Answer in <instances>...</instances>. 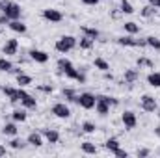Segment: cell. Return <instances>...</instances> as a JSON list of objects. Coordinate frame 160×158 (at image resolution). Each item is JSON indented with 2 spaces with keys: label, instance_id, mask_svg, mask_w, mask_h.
<instances>
[{
  "label": "cell",
  "instance_id": "5bb4252c",
  "mask_svg": "<svg viewBox=\"0 0 160 158\" xmlns=\"http://www.w3.org/2000/svg\"><path fill=\"white\" fill-rule=\"evenodd\" d=\"M8 24H9V28H11L13 32H17V34H24V32H26V24H22L19 19H17V21H9Z\"/></svg>",
  "mask_w": 160,
  "mask_h": 158
},
{
  "label": "cell",
  "instance_id": "1f68e13d",
  "mask_svg": "<svg viewBox=\"0 0 160 158\" xmlns=\"http://www.w3.org/2000/svg\"><path fill=\"white\" fill-rule=\"evenodd\" d=\"M63 73H65V77H67V78H71V80H77V78H78V75H80V71H77L75 67H69V69H67V71H63Z\"/></svg>",
  "mask_w": 160,
  "mask_h": 158
},
{
  "label": "cell",
  "instance_id": "8d00e7d4",
  "mask_svg": "<svg viewBox=\"0 0 160 158\" xmlns=\"http://www.w3.org/2000/svg\"><path fill=\"white\" fill-rule=\"evenodd\" d=\"M112 155H114V156H118V158H127V156H128V153H127V151H123L121 147H118L116 151H112Z\"/></svg>",
  "mask_w": 160,
  "mask_h": 158
},
{
  "label": "cell",
  "instance_id": "9a60e30c",
  "mask_svg": "<svg viewBox=\"0 0 160 158\" xmlns=\"http://www.w3.org/2000/svg\"><path fill=\"white\" fill-rule=\"evenodd\" d=\"M93 65H95V69H99V71H102V73H106V71L110 69V63H108L106 60H102V58H95Z\"/></svg>",
  "mask_w": 160,
  "mask_h": 158
},
{
  "label": "cell",
  "instance_id": "484cf974",
  "mask_svg": "<svg viewBox=\"0 0 160 158\" xmlns=\"http://www.w3.org/2000/svg\"><path fill=\"white\" fill-rule=\"evenodd\" d=\"M147 82H149V86H153V87H160V73H151V75L147 77Z\"/></svg>",
  "mask_w": 160,
  "mask_h": 158
},
{
  "label": "cell",
  "instance_id": "7a4b0ae2",
  "mask_svg": "<svg viewBox=\"0 0 160 158\" xmlns=\"http://www.w3.org/2000/svg\"><path fill=\"white\" fill-rule=\"evenodd\" d=\"M77 37H73V36H63V37H60V39L56 41V50L58 52H62V54H65V52H71L75 47H77Z\"/></svg>",
  "mask_w": 160,
  "mask_h": 158
},
{
  "label": "cell",
  "instance_id": "ba28073f",
  "mask_svg": "<svg viewBox=\"0 0 160 158\" xmlns=\"http://www.w3.org/2000/svg\"><path fill=\"white\" fill-rule=\"evenodd\" d=\"M43 19H47L50 22H62L63 21V15H62V11L48 7V9H43Z\"/></svg>",
  "mask_w": 160,
  "mask_h": 158
},
{
  "label": "cell",
  "instance_id": "d590c367",
  "mask_svg": "<svg viewBox=\"0 0 160 158\" xmlns=\"http://www.w3.org/2000/svg\"><path fill=\"white\" fill-rule=\"evenodd\" d=\"M63 95H65V99H67V101L77 102V95H75V91H73V89H63Z\"/></svg>",
  "mask_w": 160,
  "mask_h": 158
},
{
  "label": "cell",
  "instance_id": "4fadbf2b",
  "mask_svg": "<svg viewBox=\"0 0 160 158\" xmlns=\"http://www.w3.org/2000/svg\"><path fill=\"white\" fill-rule=\"evenodd\" d=\"M43 136H45V140H47L48 143H58V141H60V134H58V130H54V128H45V130H43Z\"/></svg>",
  "mask_w": 160,
  "mask_h": 158
},
{
  "label": "cell",
  "instance_id": "6da1fadb",
  "mask_svg": "<svg viewBox=\"0 0 160 158\" xmlns=\"http://www.w3.org/2000/svg\"><path fill=\"white\" fill-rule=\"evenodd\" d=\"M0 11L9 19V21H17L21 17V6L15 2H8V0H0Z\"/></svg>",
  "mask_w": 160,
  "mask_h": 158
},
{
  "label": "cell",
  "instance_id": "f35d334b",
  "mask_svg": "<svg viewBox=\"0 0 160 158\" xmlns=\"http://www.w3.org/2000/svg\"><path fill=\"white\" fill-rule=\"evenodd\" d=\"M149 155H151L149 149H140V151H138V156L140 158H145V156H149Z\"/></svg>",
  "mask_w": 160,
  "mask_h": 158
},
{
  "label": "cell",
  "instance_id": "44dd1931",
  "mask_svg": "<svg viewBox=\"0 0 160 158\" xmlns=\"http://www.w3.org/2000/svg\"><path fill=\"white\" fill-rule=\"evenodd\" d=\"M123 26H125V32H127V34H130V36H134V34H138V32H140V26H138L136 22H125Z\"/></svg>",
  "mask_w": 160,
  "mask_h": 158
},
{
  "label": "cell",
  "instance_id": "60d3db41",
  "mask_svg": "<svg viewBox=\"0 0 160 158\" xmlns=\"http://www.w3.org/2000/svg\"><path fill=\"white\" fill-rule=\"evenodd\" d=\"M39 89L43 93H52V86H39Z\"/></svg>",
  "mask_w": 160,
  "mask_h": 158
},
{
  "label": "cell",
  "instance_id": "74e56055",
  "mask_svg": "<svg viewBox=\"0 0 160 158\" xmlns=\"http://www.w3.org/2000/svg\"><path fill=\"white\" fill-rule=\"evenodd\" d=\"M138 65H140V67H142V65H145V67H153V62L147 60V58H140V60H138Z\"/></svg>",
  "mask_w": 160,
  "mask_h": 158
},
{
  "label": "cell",
  "instance_id": "ac0fdd59",
  "mask_svg": "<svg viewBox=\"0 0 160 158\" xmlns=\"http://www.w3.org/2000/svg\"><path fill=\"white\" fill-rule=\"evenodd\" d=\"M11 117H13V121H17V123H22V121H26V117H28V114H26V108H22V110H15V112L11 114Z\"/></svg>",
  "mask_w": 160,
  "mask_h": 158
},
{
  "label": "cell",
  "instance_id": "ee69618b",
  "mask_svg": "<svg viewBox=\"0 0 160 158\" xmlns=\"http://www.w3.org/2000/svg\"><path fill=\"white\" fill-rule=\"evenodd\" d=\"M4 155H6V149H4V147L0 145V156H4Z\"/></svg>",
  "mask_w": 160,
  "mask_h": 158
},
{
  "label": "cell",
  "instance_id": "83f0119b",
  "mask_svg": "<svg viewBox=\"0 0 160 158\" xmlns=\"http://www.w3.org/2000/svg\"><path fill=\"white\" fill-rule=\"evenodd\" d=\"M93 43H95V39H91V37L84 36V37L80 39V48H84V50H89V48L93 47Z\"/></svg>",
  "mask_w": 160,
  "mask_h": 158
},
{
  "label": "cell",
  "instance_id": "8992f818",
  "mask_svg": "<svg viewBox=\"0 0 160 158\" xmlns=\"http://www.w3.org/2000/svg\"><path fill=\"white\" fill-rule=\"evenodd\" d=\"M19 97H21V104L26 108V110H34L36 106H38V102H36V99L30 95V93H26L24 89H21L19 87Z\"/></svg>",
  "mask_w": 160,
  "mask_h": 158
},
{
  "label": "cell",
  "instance_id": "e575fe53",
  "mask_svg": "<svg viewBox=\"0 0 160 158\" xmlns=\"http://www.w3.org/2000/svg\"><path fill=\"white\" fill-rule=\"evenodd\" d=\"M24 145H26V143H24V141H22V140H17V138H15V140H11V141H9V147H11V149H22V147H24Z\"/></svg>",
  "mask_w": 160,
  "mask_h": 158
},
{
  "label": "cell",
  "instance_id": "277c9868",
  "mask_svg": "<svg viewBox=\"0 0 160 158\" xmlns=\"http://www.w3.org/2000/svg\"><path fill=\"white\" fill-rule=\"evenodd\" d=\"M95 112H97L99 116H108V114H110V104H108L106 95H99V97H97V102H95Z\"/></svg>",
  "mask_w": 160,
  "mask_h": 158
},
{
  "label": "cell",
  "instance_id": "9c48e42d",
  "mask_svg": "<svg viewBox=\"0 0 160 158\" xmlns=\"http://www.w3.org/2000/svg\"><path fill=\"white\" fill-rule=\"evenodd\" d=\"M142 108H143L145 112H155V110H157V101H155V97L143 95V97H142Z\"/></svg>",
  "mask_w": 160,
  "mask_h": 158
},
{
  "label": "cell",
  "instance_id": "d4e9b609",
  "mask_svg": "<svg viewBox=\"0 0 160 158\" xmlns=\"http://www.w3.org/2000/svg\"><path fill=\"white\" fill-rule=\"evenodd\" d=\"M17 84H19L21 87H24V86H30V84H32V78H30L28 75H22V73H19V75H17Z\"/></svg>",
  "mask_w": 160,
  "mask_h": 158
},
{
  "label": "cell",
  "instance_id": "ffe728a7",
  "mask_svg": "<svg viewBox=\"0 0 160 158\" xmlns=\"http://www.w3.org/2000/svg\"><path fill=\"white\" fill-rule=\"evenodd\" d=\"M82 34L91 37V39H97L99 37V30L97 28H91V26H82Z\"/></svg>",
  "mask_w": 160,
  "mask_h": 158
},
{
  "label": "cell",
  "instance_id": "5b68a950",
  "mask_svg": "<svg viewBox=\"0 0 160 158\" xmlns=\"http://www.w3.org/2000/svg\"><path fill=\"white\" fill-rule=\"evenodd\" d=\"M121 121H123V125H125L127 130H132V128H136V125H138V117H136V114L130 112V110H127V112L121 114Z\"/></svg>",
  "mask_w": 160,
  "mask_h": 158
},
{
  "label": "cell",
  "instance_id": "52a82bcc",
  "mask_svg": "<svg viewBox=\"0 0 160 158\" xmlns=\"http://www.w3.org/2000/svg\"><path fill=\"white\" fill-rule=\"evenodd\" d=\"M52 114L60 119H67L71 116V110H69V106H67L65 102H58V104L52 106Z\"/></svg>",
  "mask_w": 160,
  "mask_h": 158
},
{
  "label": "cell",
  "instance_id": "4dcf8cb0",
  "mask_svg": "<svg viewBox=\"0 0 160 158\" xmlns=\"http://www.w3.org/2000/svg\"><path fill=\"white\" fill-rule=\"evenodd\" d=\"M121 11L127 13V15H130V13H134V7H132V4L128 0H121Z\"/></svg>",
  "mask_w": 160,
  "mask_h": 158
},
{
  "label": "cell",
  "instance_id": "836d02e7",
  "mask_svg": "<svg viewBox=\"0 0 160 158\" xmlns=\"http://www.w3.org/2000/svg\"><path fill=\"white\" fill-rule=\"evenodd\" d=\"M155 11H157V7H153V6L149 4V6H145V7L142 9V15H143V17H153Z\"/></svg>",
  "mask_w": 160,
  "mask_h": 158
},
{
  "label": "cell",
  "instance_id": "603a6c76",
  "mask_svg": "<svg viewBox=\"0 0 160 158\" xmlns=\"http://www.w3.org/2000/svg\"><path fill=\"white\" fill-rule=\"evenodd\" d=\"M0 71H4V73L13 71V63H11L8 58H0Z\"/></svg>",
  "mask_w": 160,
  "mask_h": 158
},
{
  "label": "cell",
  "instance_id": "cb8c5ba5",
  "mask_svg": "<svg viewBox=\"0 0 160 158\" xmlns=\"http://www.w3.org/2000/svg\"><path fill=\"white\" fill-rule=\"evenodd\" d=\"M145 43H147V47H151V48H155V50H160V39L158 37L149 36V37H145Z\"/></svg>",
  "mask_w": 160,
  "mask_h": 158
},
{
  "label": "cell",
  "instance_id": "8fae6325",
  "mask_svg": "<svg viewBox=\"0 0 160 158\" xmlns=\"http://www.w3.org/2000/svg\"><path fill=\"white\" fill-rule=\"evenodd\" d=\"M17 48H19V41L17 39H9L6 45H4L2 52H4L6 56H15V54H17Z\"/></svg>",
  "mask_w": 160,
  "mask_h": 158
},
{
  "label": "cell",
  "instance_id": "7bdbcfd3",
  "mask_svg": "<svg viewBox=\"0 0 160 158\" xmlns=\"http://www.w3.org/2000/svg\"><path fill=\"white\" fill-rule=\"evenodd\" d=\"M155 136H158V138H160V126H157V128H155Z\"/></svg>",
  "mask_w": 160,
  "mask_h": 158
},
{
  "label": "cell",
  "instance_id": "e0dca14e",
  "mask_svg": "<svg viewBox=\"0 0 160 158\" xmlns=\"http://www.w3.org/2000/svg\"><path fill=\"white\" fill-rule=\"evenodd\" d=\"M28 143H30V145H34V147H41V145H43V138H41V134L32 132V134L28 136Z\"/></svg>",
  "mask_w": 160,
  "mask_h": 158
},
{
  "label": "cell",
  "instance_id": "f546056e",
  "mask_svg": "<svg viewBox=\"0 0 160 158\" xmlns=\"http://www.w3.org/2000/svg\"><path fill=\"white\" fill-rule=\"evenodd\" d=\"M82 151H84L86 155H95V153H97V147H95L93 143L86 141V143H82Z\"/></svg>",
  "mask_w": 160,
  "mask_h": 158
},
{
  "label": "cell",
  "instance_id": "d6986e66",
  "mask_svg": "<svg viewBox=\"0 0 160 158\" xmlns=\"http://www.w3.org/2000/svg\"><path fill=\"white\" fill-rule=\"evenodd\" d=\"M118 45H121V47H136V39L130 37V36H123V37H118Z\"/></svg>",
  "mask_w": 160,
  "mask_h": 158
},
{
  "label": "cell",
  "instance_id": "3957f363",
  "mask_svg": "<svg viewBox=\"0 0 160 158\" xmlns=\"http://www.w3.org/2000/svg\"><path fill=\"white\" fill-rule=\"evenodd\" d=\"M77 102L80 104V108H84V110H91V108H95L97 97L91 95V93H82V95L77 97Z\"/></svg>",
  "mask_w": 160,
  "mask_h": 158
},
{
  "label": "cell",
  "instance_id": "7c38bea8",
  "mask_svg": "<svg viewBox=\"0 0 160 158\" xmlns=\"http://www.w3.org/2000/svg\"><path fill=\"white\" fill-rule=\"evenodd\" d=\"M2 91H4V95H8V99H9V102H19L21 101V97H19V89H15V87H2Z\"/></svg>",
  "mask_w": 160,
  "mask_h": 158
},
{
  "label": "cell",
  "instance_id": "2e32d148",
  "mask_svg": "<svg viewBox=\"0 0 160 158\" xmlns=\"http://www.w3.org/2000/svg\"><path fill=\"white\" fill-rule=\"evenodd\" d=\"M140 77V73H138V69H127L125 71V82H128V84H132V82H136Z\"/></svg>",
  "mask_w": 160,
  "mask_h": 158
},
{
  "label": "cell",
  "instance_id": "4316f807",
  "mask_svg": "<svg viewBox=\"0 0 160 158\" xmlns=\"http://www.w3.org/2000/svg\"><path fill=\"white\" fill-rule=\"evenodd\" d=\"M118 147H121V145H119V141H118L116 138L106 140V143H104V149H106V151H110V153H112V151H116Z\"/></svg>",
  "mask_w": 160,
  "mask_h": 158
},
{
  "label": "cell",
  "instance_id": "ab89813d",
  "mask_svg": "<svg viewBox=\"0 0 160 158\" xmlns=\"http://www.w3.org/2000/svg\"><path fill=\"white\" fill-rule=\"evenodd\" d=\"M82 4H86V6H97L99 4V0H80Z\"/></svg>",
  "mask_w": 160,
  "mask_h": 158
},
{
  "label": "cell",
  "instance_id": "f1b7e54d",
  "mask_svg": "<svg viewBox=\"0 0 160 158\" xmlns=\"http://www.w3.org/2000/svg\"><path fill=\"white\" fill-rule=\"evenodd\" d=\"M58 67H60V71L63 73V71H67L69 67H73V63H71L67 58H60V60H58Z\"/></svg>",
  "mask_w": 160,
  "mask_h": 158
},
{
  "label": "cell",
  "instance_id": "7402d4cb",
  "mask_svg": "<svg viewBox=\"0 0 160 158\" xmlns=\"http://www.w3.org/2000/svg\"><path fill=\"white\" fill-rule=\"evenodd\" d=\"M2 132H4V136H15V134H17V126H15V123H8V125H4Z\"/></svg>",
  "mask_w": 160,
  "mask_h": 158
},
{
  "label": "cell",
  "instance_id": "b9f144b4",
  "mask_svg": "<svg viewBox=\"0 0 160 158\" xmlns=\"http://www.w3.org/2000/svg\"><path fill=\"white\" fill-rule=\"evenodd\" d=\"M149 4H151L153 7H160V0H149Z\"/></svg>",
  "mask_w": 160,
  "mask_h": 158
},
{
  "label": "cell",
  "instance_id": "d6a6232c",
  "mask_svg": "<svg viewBox=\"0 0 160 158\" xmlns=\"http://www.w3.org/2000/svg\"><path fill=\"white\" fill-rule=\"evenodd\" d=\"M82 130H84L86 134H91V132H95V125H93L91 121H84V123H82Z\"/></svg>",
  "mask_w": 160,
  "mask_h": 158
},
{
  "label": "cell",
  "instance_id": "30bf717a",
  "mask_svg": "<svg viewBox=\"0 0 160 158\" xmlns=\"http://www.w3.org/2000/svg\"><path fill=\"white\" fill-rule=\"evenodd\" d=\"M30 58L36 62V63H47L48 62V54L45 50H38V48H32L30 50Z\"/></svg>",
  "mask_w": 160,
  "mask_h": 158
}]
</instances>
